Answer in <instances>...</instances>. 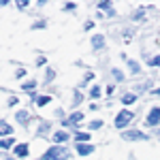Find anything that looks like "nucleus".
Instances as JSON below:
<instances>
[{
	"label": "nucleus",
	"instance_id": "obj_8",
	"mask_svg": "<svg viewBox=\"0 0 160 160\" xmlns=\"http://www.w3.org/2000/svg\"><path fill=\"white\" fill-rule=\"evenodd\" d=\"M15 156H19V158H26V156H28V145H26V143L17 145V148H15Z\"/></svg>",
	"mask_w": 160,
	"mask_h": 160
},
{
	"label": "nucleus",
	"instance_id": "obj_19",
	"mask_svg": "<svg viewBox=\"0 0 160 160\" xmlns=\"http://www.w3.org/2000/svg\"><path fill=\"white\" fill-rule=\"evenodd\" d=\"M128 64H130V68H132V73H137V71H139V66H137V62H132V60H130Z\"/></svg>",
	"mask_w": 160,
	"mask_h": 160
},
{
	"label": "nucleus",
	"instance_id": "obj_14",
	"mask_svg": "<svg viewBox=\"0 0 160 160\" xmlns=\"http://www.w3.org/2000/svg\"><path fill=\"white\" fill-rule=\"evenodd\" d=\"M124 102H126V105H132V102H135V94H126V96H124Z\"/></svg>",
	"mask_w": 160,
	"mask_h": 160
},
{
	"label": "nucleus",
	"instance_id": "obj_18",
	"mask_svg": "<svg viewBox=\"0 0 160 160\" xmlns=\"http://www.w3.org/2000/svg\"><path fill=\"white\" fill-rule=\"evenodd\" d=\"M92 96H94V98L100 96V88H92Z\"/></svg>",
	"mask_w": 160,
	"mask_h": 160
},
{
	"label": "nucleus",
	"instance_id": "obj_4",
	"mask_svg": "<svg viewBox=\"0 0 160 160\" xmlns=\"http://www.w3.org/2000/svg\"><path fill=\"white\" fill-rule=\"evenodd\" d=\"M158 122H160V109H152L148 115V124L149 126H156Z\"/></svg>",
	"mask_w": 160,
	"mask_h": 160
},
{
	"label": "nucleus",
	"instance_id": "obj_21",
	"mask_svg": "<svg viewBox=\"0 0 160 160\" xmlns=\"http://www.w3.org/2000/svg\"><path fill=\"white\" fill-rule=\"evenodd\" d=\"M158 96H160V90H158Z\"/></svg>",
	"mask_w": 160,
	"mask_h": 160
},
{
	"label": "nucleus",
	"instance_id": "obj_10",
	"mask_svg": "<svg viewBox=\"0 0 160 160\" xmlns=\"http://www.w3.org/2000/svg\"><path fill=\"white\" fill-rule=\"evenodd\" d=\"M0 135H11V126L7 122H0Z\"/></svg>",
	"mask_w": 160,
	"mask_h": 160
},
{
	"label": "nucleus",
	"instance_id": "obj_5",
	"mask_svg": "<svg viewBox=\"0 0 160 160\" xmlns=\"http://www.w3.org/2000/svg\"><path fill=\"white\" fill-rule=\"evenodd\" d=\"M92 47H94V49H102V47H105V37H102V34H96V37L92 38Z\"/></svg>",
	"mask_w": 160,
	"mask_h": 160
},
{
	"label": "nucleus",
	"instance_id": "obj_16",
	"mask_svg": "<svg viewBox=\"0 0 160 160\" xmlns=\"http://www.w3.org/2000/svg\"><path fill=\"white\" fill-rule=\"evenodd\" d=\"M26 118H28V113H26V111H19V113H17V120H19L22 124L26 122Z\"/></svg>",
	"mask_w": 160,
	"mask_h": 160
},
{
	"label": "nucleus",
	"instance_id": "obj_6",
	"mask_svg": "<svg viewBox=\"0 0 160 160\" xmlns=\"http://www.w3.org/2000/svg\"><path fill=\"white\" fill-rule=\"evenodd\" d=\"M83 120V113H73L68 120H64V126H68V124H79Z\"/></svg>",
	"mask_w": 160,
	"mask_h": 160
},
{
	"label": "nucleus",
	"instance_id": "obj_11",
	"mask_svg": "<svg viewBox=\"0 0 160 160\" xmlns=\"http://www.w3.org/2000/svg\"><path fill=\"white\" fill-rule=\"evenodd\" d=\"M75 139H77L79 143H83V141H90V135H86V132H77V135H75Z\"/></svg>",
	"mask_w": 160,
	"mask_h": 160
},
{
	"label": "nucleus",
	"instance_id": "obj_13",
	"mask_svg": "<svg viewBox=\"0 0 160 160\" xmlns=\"http://www.w3.org/2000/svg\"><path fill=\"white\" fill-rule=\"evenodd\" d=\"M11 145H13V139H4V141H2V139H0V148H2V149L11 148Z\"/></svg>",
	"mask_w": 160,
	"mask_h": 160
},
{
	"label": "nucleus",
	"instance_id": "obj_1",
	"mask_svg": "<svg viewBox=\"0 0 160 160\" xmlns=\"http://www.w3.org/2000/svg\"><path fill=\"white\" fill-rule=\"evenodd\" d=\"M66 156H68V149L53 145V148L47 149V154H43V160H64Z\"/></svg>",
	"mask_w": 160,
	"mask_h": 160
},
{
	"label": "nucleus",
	"instance_id": "obj_20",
	"mask_svg": "<svg viewBox=\"0 0 160 160\" xmlns=\"http://www.w3.org/2000/svg\"><path fill=\"white\" fill-rule=\"evenodd\" d=\"M152 64H154V66H156V64H158V66H160V56H156V58H154V60H152Z\"/></svg>",
	"mask_w": 160,
	"mask_h": 160
},
{
	"label": "nucleus",
	"instance_id": "obj_2",
	"mask_svg": "<svg viewBox=\"0 0 160 160\" xmlns=\"http://www.w3.org/2000/svg\"><path fill=\"white\" fill-rule=\"evenodd\" d=\"M130 120H132V113H130V111H122V113H118V118H115V126H118V128H124Z\"/></svg>",
	"mask_w": 160,
	"mask_h": 160
},
{
	"label": "nucleus",
	"instance_id": "obj_17",
	"mask_svg": "<svg viewBox=\"0 0 160 160\" xmlns=\"http://www.w3.org/2000/svg\"><path fill=\"white\" fill-rule=\"evenodd\" d=\"M100 126H102V122H100V120H94V122L90 124V128H100Z\"/></svg>",
	"mask_w": 160,
	"mask_h": 160
},
{
	"label": "nucleus",
	"instance_id": "obj_3",
	"mask_svg": "<svg viewBox=\"0 0 160 160\" xmlns=\"http://www.w3.org/2000/svg\"><path fill=\"white\" fill-rule=\"evenodd\" d=\"M124 139L126 141H135V139H145V135L141 132V130H128V132H124Z\"/></svg>",
	"mask_w": 160,
	"mask_h": 160
},
{
	"label": "nucleus",
	"instance_id": "obj_12",
	"mask_svg": "<svg viewBox=\"0 0 160 160\" xmlns=\"http://www.w3.org/2000/svg\"><path fill=\"white\" fill-rule=\"evenodd\" d=\"M34 102H37L38 107H45V105L49 102V96H41V98H37V100H34Z\"/></svg>",
	"mask_w": 160,
	"mask_h": 160
},
{
	"label": "nucleus",
	"instance_id": "obj_15",
	"mask_svg": "<svg viewBox=\"0 0 160 160\" xmlns=\"http://www.w3.org/2000/svg\"><path fill=\"white\" fill-rule=\"evenodd\" d=\"M34 88H37V81H28V83H24V90H28V92L34 90Z\"/></svg>",
	"mask_w": 160,
	"mask_h": 160
},
{
	"label": "nucleus",
	"instance_id": "obj_9",
	"mask_svg": "<svg viewBox=\"0 0 160 160\" xmlns=\"http://www.w3.org/2000/svg\"><path fill=\"white\" fill-rule=\"evenodd\" d=\"M66 139H68V135H66V132H56V135H53V141H56V143H64V141H66Z\"/></svg>",
	"mask_w": 160,
	"mask_h": 160
},
{
	"label": "nucleus",
	"instance_id": "obj_7",
	"mask_svg": "<svg viewBox=\"0 0 160 160\" xmlns=\"http://www.w3.org/2000/svg\"><path fill=\"white\" fill-rule=\"evenodd\" d=\"M77 152H79L81 156H88V154L94 152V148H92V145H86V143H79V145H77Z\"/></svg>",
	"mask_w": 160,
	"mask_h": 160
}]
</instances>
